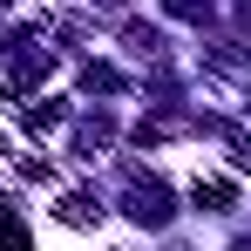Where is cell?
I'll return each instance as SVG.
<instances>
[{
	"instance_id": "cell-1",
	"label": "cell",
	"mask_w": 251,
	"mask_h": 251,
	"mask_svg": "<svg viewBox=\"0 0 251 251\" xmlns=\"http://www.w3.org/2000/svg\"><path fill=\"white\" fill-rule=\"evenodd\" d=\"M0 251H27V231H21L14 210H0Z\"/></svg>"
},
{
	"instance_id": "cell-3",
	"label": "cell",
	"mask_w": 251,
	"mask_h": 251,
	"mask_svg": "<svg viewBox=\"0 0 251 251\" xmlns=\"http://www.w3.org/2000/svg\"><path fill=\"white\" fill-rule=\"evenodd\" d=\"M0 7H7V0H0Z\"/></svg>"
},
{
	"instance_id": "cell-2",
	"label": "cell",
	"mask_w": 251,
	"mask_h": 251,
	"mask_svg": "<svg viewBox=\"0 0 251 251\" xmlns=\"http://www.w3.org/2000/svg\"><path fill=\"white\" fill-rule=\"evenodd\" d=\"M238 251H251V245H238Z\"/></svg>"
}]
</instances>
